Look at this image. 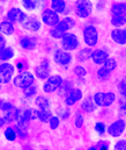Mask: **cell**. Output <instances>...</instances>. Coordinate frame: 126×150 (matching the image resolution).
Listing matches in <instances>:
<instances>
[{
  "instance_id": "1",
  "label": "cell",
  "mask_w": 126,
  "mask_h": 150,
  "mask_svg": "<svg viewBox=\"0 0 126 150\" xmlns=\"http://www.w3.org/2000/svg\"><path fill=\"white\" fill-rule=\"evenodd\" d=\"M13 84L15 87H19L21 90L27 88L28 86L35 84V75L29 72V71H23L20 72L13 78Z\"/></svg>"
},
{
  "instance_id": "2",
  "label": "cell",
  "mask_w": 126,
  "mask_h": 150,
  "mask_svg": "<svg viewBox=\"0 0 126 150\" xmlns=\"http://www.w3.org/2000/svg\"><path fill=\"white\" fill-rule=\"evenodd\" d=\"M94 5L90 0H77L75 1V15L79 19H87L91 15Z\"/></svg>"
},
{
  "instance_id": "3",
  "label": "cell",
  "mask_w": 126,
  "mask_h": 150,
  "mask_svg": "<svg viewBox=\"0 0 126 150\" xmlns=\"http://www.w3.org/2000/svg\"><path fill=\"white\" fill-rule=\"evenodd\" d=\"M82 36H84V41L86 43L87 47H96L97 43H98V30L95 26L93 25H88L84 28V32H82Z\"/></svg>"
},
{
  "instance_id": "4",
  "label": "cell",
  "mask_w": 126,
  "mask_h": 150,
  "mask_svg": "<svg viewBox=\"0 0 126 150\" xmlns=\"http://www.w3.org/2000/svg\"><path fill=\"white\" fill-rule=\"evenodd\" d=\"M63 80L64 79H63V77L60 75L49 76L45 79L44 84H43V91L45 93H53V92H56L59 88V86L61 85Z\"/></svg>"
},
{
  "instance_id": "5",
  "label": "cell",
  "mask_w": 126,
  "mask_h": 150,
  "mask_svg": "<svg viewBox=\"0 0 126 150\" xmlns=\"http://www.w3.org/2000/svg\"><path fill=\"white\" fill-rule=\"evenodd\" d=\"M80 45V42H79V38L75 34H72V33H65L61 38V48L63 50H66V51H73V50H77V48H79Z\"/></svg>"
},
{
  "instance_id": "6",
  "label": "cell",
  "mask_w": 126,
  "mask_h": 150,
  "mask_svg": "<svg viewBox=\"0 0 126 150\" xmlns=\"http://www.w3.org/2000/svg\"><path fill=\"white\" fill-rule=\"evenodd\" d=\"M73 56L70 51L63 50V49H57L53 54V61L56 64L63 67V68H68V65L72 63Z\"/></svg>"
},
{
  "instance_id": "7",
  "label": "cell",
  "mask_w": 126,
  "mask_h": 150,
  "mask_svg": "<svg viewBox=\"0 0 126 150\" xmlns=\"http://www.w3.org/2000/svg\"><path fill=\"white\" fill-rule=\"evenodd\" d=\"M41 20L47 27H56L57 23L60 21V18H59V14L56 13L54 11H52L51 8H45L42 12Z\"/></svg>"
},
{
  "instance_id": "8",
  "label": "cell",
  "mask_w": 126,
  "mask_h": 150,
  "mask_svg": "<svg viewBox=\"0 0 126 150\" xmlns=\"http://www.w3.org/2000/svg\"><path fill=\"white\" fill-rule=\"evenodd\" d=\"M125 120L124 119H118V120L113 121L111 125H109L107 127V133L111 137H119L125 132Z\"/></svg>"
},
{
  "instance_id": "9",
  "label": "cell",
  "mask_w": 126,
  "mask_h": 150,
  "mask_svg": "<svg viewBox=\"0 0 126 150\" xmlns=\"http://www.w3.org/2000/svg\"><path fill=\"white\" fill-rule=\"evenodd\" d=\"M14 70V65L8 62H2L0 64V84H8L9 81H12Z\"/></svg>"
},
{
  "instance_id": "10",
  "label": "cell",
  "mask_w": 126,
  "mask_h": 150,
  "mask_svg": "<svg viewBox=\"0 0 126 150\" xmlns=\"http://www.w3.org/2000/svg\"><path fill=\"white\" fill-rule=\"evenodd\" d=\"M27 16H28L27 13H24L21 8H17V7H13L7 12V19L12 23H15V22L22 23L27 19Z\"/></svg>"
},
{
  "instance_id": "11",
  "label": "cell",
  "mask_w": 126,
  "mask_h": 150,
  "mask_svg": "<svg viewBox=\"0 0 126 150\" xmlns=\"http://www.w3.org/2000/svg\"><path fill=\"white\" fill-rule=\"evenodd\" d=\"M21 26L23 29H26L28 32L37 33L42 28V22L35 16H27V19L21 23Z\"/></svg>"
},
{
  "instance_id": "12",
  "label": "cell",
  "mask_w": 126,
  "mask_h": 150,
  "mask_svg": "<svg viewBox=\"0 0 126 150\" xmlns=\"http://www.w3.org/2000/svg\"><path fill=\"white\" fill-rule=\"evenodd\" d=\"M35 75L42 80H45L50 76V61L47 58L42 59L41 63L35 68Z\"/></svg>"
},
{
  "instance_id": "13",
  "label": "cell",
  "mask_w": 126,
  "mask_h": 150,
  "mask_svg": "<svg viewBox=\"0 0 126 150\" xmlns=\"http://www.w3.org/2000/svg\"><path fill=\"white\" fill-rule=\"evenodd\" d=\"M82 97H84L82 91L78 87H73L70 91V93L65 97V104H66V106H73L75 103L82 100Z\"/></svg>"
},
{
  "instance_id": "14",
  "label": "cell",
  "mask_w": 126,
  "mask_h": 150,
  "mask_svg": "<svg viewBox=\"0 0 126 150\" xmlns=\"http://www.w3.org/2000/svg\"><path fill=\"white\" fill-rule=\"evenodd\" d=\"M109 57V52L104 49H95L91 51V56H90V59L94 62V64L96 65H102L107 58Z\"/></svg>"
},
{
  "instance_id": "15",
  "label": "cell",
  "mask_w": 126,
  "mask_h": 150,
  "mask_svg": "<svg viewBox=\"0 0 126 150\" xmlns=\"http://www.w3.org/2000/svg\"><path fill=\"white\" fill-rule=\"evenodd\" d=\"M111 40L119 44V45H125L126 44V30L125 28H115L111 30Z\"/></svg>"
},
{
  "instance_id": "16",
  "label": "cell",
  "mask_w": 126,
  "mask_h": 150,
  "mask_svg": "<svg viewBox=\"0 0 126 150\" xmlns=\"http://www.w3.org/2000/svg\"><path fill=\"white\" fill-rule=\"evenodd\" d=\"M74 26H75V20L73 18H71V16H66V18L61 19L57 23V26L54 28H57L58 30H61L64 33H67L68 30H71L72 28H74Z\"/></svg>"
},
{
  "instance_id": "17",
  "label": "cell",
  "mask_w": 126,
  "mask_h": 150,
  "mask_svg": "<svg viewBox=\"0 0 126 150\" xmlns=\"http://www.w3.org/2000/svg\"><path fill=\"white\" fill-rule=\"evenodd\" d=\"M14 32H15V27H14V23H12L10 21L3 20L0 22V34L10 36L14 34Z\"/></svg>"
},
{
  "instance_id": "18",
  "label": "cell",
  "mask_w": 126,
  "mask_h": 150,
  "mask_svg": "<svg viewBox=\"0 0 126 150\" xmlns=\"http://www.w3.org/2000/svg\"><path fill=\"white\" fill-rule=\"evenodd\" d=\"M20 47L24 50H34L37 47V42L34 38L24 36L20 40Z\"/></svg>"
},
{
  "instance_id": "19",
  "label": "cell",
  "mask_w": 126,
  "mask_h": 150,
  "mask_svg": "<svg viewBox=\"0 0 126 150\" xmlns=\"http://www.w3.org/2000/svg\"><path fill=\"white\" fill-rule=\"evenodd\" d=\"M51 9L58 14L66 13V1L65 0H51Z\"/></svg>"
},
{
  "instance_id": "20",
  "label": "cell",
  "mask_w": 126,
  "mask_h": 150,
  "mask_svg": "<svg viewBox=\"0 0 126 150\" xmlns=\"http://www.w3.org/2000/svg\"><path fill=\"white\" fill-rule=\"evenodd\" d=\"M19 113H20V110L14 106L13 108H10V110H8V111H6V112L3 113L2 117L5 119L6 123H12V122L16 121V119L19 116Z\"/></svg>"
},
{
  "instance_id": "21",
  "label": "cell",
  "mask_w": 126,
  "mask_h": 150,
  "mask_svg": "<svg viewBox=\"0 0 126 150\" xmlns=\"http://www.w3.org/2000/svg\"><path fill=\"white\" fill-rule=\"evenodd\" d=\"M96 107L97 106L95 105V103L93 101V98H90V97L86 98L84 101L81 103V106H80L81 111H84V113H93L96 110Z\"/></svg>"
},
{
  "instance_id": "22",
  "label": "cell",
  "mask_w": 126,
  "mask_h": 150,
  "mask_svg": "<svg viewBox=\"0 0 126 150\" xmlns=\"http://www.w3.org/2000/svg\"><path fill=\"white\" fill-rule=\"evenodd\" d=\"M72 88H73V83L71 80H63L61 85L59 86V88L57 91L60 97H66Z\"/></svg>"
},
{
  "instance_id": "23",
  "label": "cell",
  "mask_w": 126,
  "mask_h": 150,
  "mask_svg": "<svg viewBox=\"0 0 126 150\" xmlns=\"http://www.w3.org/2000/svg\"><path fill=\"white\" fill-rule=\"evenodd\" d=\"M110 12H111V14H112V15H125V13H126L125 1L113 4V5L111 6Z\"/></svg>"
},
{
  "instance_id": "24",
  "label": "cell",
  "mask_w": 126,
  "mask_h": 150,
  "mask_svg": "<svg viewBox=\"0 0 126 150\" xmlns=\"http://www.w3.org/2000/svg\"><path fill=\"white\" fill-rule=\"evenodd\" d=\"M91 51H93V49L90 47H87V48L81 49L78 52V55H77V59L79 62H87V61H89L90 59V56H91Z\"/></svg>"
},
{
  "instance_id": "25",
  "label": "cell",
  "mask_w": 126,
  "mask_h": 150,
  "mask_svg": "<svg viewBox=\"0 0 126 150\" xmlns=\"http://www.w3.org/2000/svg\"><path fill=\"white\" fill-rule=\"evenodd\" d=\"M14 57V50L12 47H5L2 50H0V61L7 62Z\"/></svg>"
},
{
  "instance_id": "26",
  "label": "cell",
  "mask_w": 126,
  "mask_h": 150,
  "mask_svg": "<svg viewBox=\"0 0 126 150\" xmlns=\"http://www.w3.org/2000/svg\"><path fill=\"white\" fill-rule=\"evenodd\" d=\"M110 22H111V25H112L115 28L124 27L126 23V16L125 15H112Z\"/></svg>"
},
{
  "instance_id": "27",
  "label": "cell",
  "mask_w": 126,
  "mask_h": 150,
  "mask_svg": "<svg viewBox=\"0 0 126 150\" xmlns=\"http://www.w3.org/2000/svg\"><path fill=\"white\" fill-rule=\"evenodd\" d=\"M35 105L38 107V110H50V101L44 96H40L35 99Z\"/></svg>"
},
{
  "instance_id": "28",
  "label": "cell",
  "mask_w": 126,
  "mask_h": 150,
  "mask_svg": "<svg viewBox=\"0 0 126 150\" xmlns=\"http://www.w3.org/2000/svg\"><path fill=\"white\" fill-rule=\"evenodd\" d=\"M115 101H116V94L113 92H107L104 93L102 107H110Z\"/></svg>"
},
{
  "instance_id": "29",
  "label": "cell",
  "mask_w": 126,
  "mask_h": 150,
  "mask_svg": "<svg viewBox=\"0 0 126 150\" xmlns=\"http://www.w3.org/2000/svg\"><path fill=\"white\" fill-rule=\"evenodd\" d=\"M21 115L27 120V121H34L37 119V110H34V108H28L26 111L21 113Z\"/></svg>"
},
{
  "instance_id": "30",
  "label": "cell",
  "mask_w": 126,
  "mask_h": 150,
  "mask_svg": "<svg viewBox=\"0 0 126 150\" xmlns=\"http://www.w3.org/2000/svg\"><path fill=\"white\" fill-rule=\"evenodd\" d=\"M51 116H52V112L50 110H37V119L44 123L47 122Z\"/></svg>"
},
{
  "instance_id": "31",
  "label": "cell",
  "mask_w": 126,
  "mask_h": 150,
  "mask_svg": "<svg viewBox=\"0 0 126 150\" xmlns=\"http://www.w3.org/2000/svg\"><path fill=\"white\" fill-rule=\"evenodd\" d=\"M21 1H22L23 8L29 12L35 11L38 7V0H21Z\"/></svg>"
},
{
  "instance_id": "32",
  "label": "cell",
  "mask_w": 126,
  "mask_h": 150,
  "mask_svg": "<svg viewBox=\"0 0 126 150\" xmlns=\"http://www.w3.org/2000/svg\"><path fill=\"white\" fill-rule=\"evenodd\" d=\"M103 67H104L107 70H109L110 72H112V71L117 68V61H116L115 58H112V57H108L107 61L103 63Z\"/></svg>"
},
{
  "instance_id": "33",
  "label": "cell",
  "mask_w": 126,
  "mask_h": 150,
  "mask_svg": "<svg viewBox=\"0 0 126 150\" xmlns=\"http://www.w3.org/2000/svg\"><path fill=\"white\" fill-rule=\"evenodd\" d=\"M109 147H110V142H109V141L101 140V141H98L95 146L90 147L89 149L90 150H107V149H109Z\"/></svg>"
},
{
  "instance_id": "34",
  "label": "cell",
  "mask_w": 126,
  "mask_h": 150,
  "mask_svg": "<svg viewBox=\"0 0 126 150\" xmlns=\"http://www.w3.org/2000/svg\"><path fill=\"white\" fill-rule=\"evenodd\" d=\"M110 76H111V72H110L109 70H107L104 67L100 68L98 71H97V78H98L100 80H102V81L108 80V79L110 78Z\"/></svg>"
},
{
  "instance_id": "35",
  "label": "cell",
  "mask_w": 126,
  "mask_h": 150,
  "mask_svg": "<svg viewBox=\"0 0 126 150\" xmlns=\"http://www.w3.org/2000/svg\"><path fill=\"white\" fill-rule=\"evenodd\" d=\"M3 136H5V139L8 140V141H14V140H16V134H15V130H14L13 127H7L6 130L3 132Z\"/></svg>"
},
{
  "instance_id": "36",
  "label": "cell",
  "mask_w": 126,
  "mask_h": 150,
  "mask_svg": "<svg viewBox=\"0 0 126 150\" xmlns=\"http://www.w3.org/2000/svg\"><path fill=\"white\" fill-rule=\"evenodd\" d=\"M23 93H24V97H27V98H31V97L36 96V93H37V87L33 84V85L28 86L27 88H24V90H23Z\"/></svg>"
},
{
  "instance_id": "37",
  "label": "cell",
  "mask_w": 126,
  "mask_h": 150,
  "mask_svg": "<svg viewBox=\"0 0 126 150\" xmlns=\"http://www.w3.org/2000/svg\"><path fill=\"white\" fill-rule=\"evenodd\" d=\"M95 132H96L97 135H100V136L105 135V133H107V126L104 125V122H102V121L97 122V123L95 125Z\"/></svg>"
},
{
  "instance_id": "38",
  "label": "cell",
  "mask_w": 126,
  "mask_h": 150,
  "mask_svg": "<svg viewBox=\"0 0 126 150\" xmlns=\"http://www.w3.org/2000/svg\"><path fill=\"white\" fill-rule=\"evenodd\" d=\"M49 126H50V128L52 129V130H54V129H57L58 127H59V125H60V119H59V116H51L50 119H49Z\"/></svg>"
},
{
  "instance_id": "39",
  "label": "cell",
  "mask_w": 126,
  "mask_h": 150,
  "mask_svg": "<svg viewBox=\"0 0 126 150\" xmlns=\"http://www.w3.org/2000/svg\"><path fill=\"white\" fill-rule=\"evenodd\" d=\"M12 127H13V128H14V130H15L16 137H20L21 140H23V139H27V136H28V133H27V130H24V129L20 128L17 125H16V126H12Z\"/></svg>"
},
{
  "instance_id": "40",
  "label": "cell",
  "mask_w": 126,
  "mask_h": 150,
  "mask_svg": "<svg viewBox=\"0 0 126 150\" xmlns=\"http://www.w3.org/2000/svg\"><path fill=\"white\" fill-rule=\"evenodd\" d=\"M103 98H104V92H97L94 94L93 97V101L95 103L96 106L102 107V103H103Z\"/></svg>"
},
{
  "instance_id": "41",
  "label": "cell",
  "mask_w": 126,
  "mask_h": 150,
  "mask_svg": "<svg viewBox=\"0 0 126 150\" xmlns=\"http://www.w3.org/2000/svg\"><path fill=\"white\" fill-rule=\"evenodd\" d=\"M73 71H74V74L77 75V77H79V78H84V77L87 76V70L84 69V67H81V65H77V67L73 69Z\"/></svg>"
},
{
  "instance_id": "42",
  "label": "cell",
  "mask_w": 126,
  "mask_h": 150,
  "mask_svg": "<svg viewBox=\"0 0 126 150\" xmlns=\"http://www.w3.org/2000/svg\"><path fill=\"white\" fill-rule=\"evenodd\" d=\"M57 113H58V115L63 119V120H66V119H68L70 116H71V110L70 108H59V110H57Z\"/></svg>"
},
{
  "instance_id": "43",
  "label": "cell",
  "mask_w": 126,
  "mask_h": 150,
  "mask_svg": "<svg viewBox=\"0 0 126 150\" xmlns=\"http://www.w3.org/2000/svg\"><path fill=\"white\" fill-rule=\"evenodd\" d=\"M84 123V115L81 113H78L75 115V119H74V126L77 128H82Z\"/></svg>"
},
{
  "instance_id": "44",
  "label": "cell",
  "mask_w": 126,
  "mask_h": 150,
  "mask_svg": "<svg viewBox=\"0 0 126 150\" xmlns=\"http://www.w3.org/2000/svg\"><path fill=\"white\" fill-rule=\"evenodd\" d=\"M64 34H65L64 32H61V30H58V29H57V28H54V27L50 29V35H51V38H56V40H58V38H61Z\"/></svg>"
},
{
  "instance_id": "45",
  "label": "cell",
  "mask_w": 126,
  "mask_h": 150,
  "mask_svg": "<svg viewBox=\"0 0 126 150\" xmlns=\"http://www.w3.org/2000/svg\"><path fill=\"white\" fill-rule=\"evenodd\" d=\"M118 91L120 93L122 97H126V80L125 79H122L119 83H118Z\"/></svg>"
},
{
  "instance_id": "46",
  "label": "cell",
  "mask_w": 126,
  "mask_h": 150,
  "mask_svg": "<svg viewBox=\"0 0 126 150\" xmlns=\"http://www.w3.org/2000/svg\"><path fill=\"white\" fill-rule=\"evenodd\" d=\"M13 107H14V105H13L12 103L0 100V111H1V112H6V111H8V110H10V108H13Z\"/></svg>"
},
{
  "instance_id": "47",
  "label": "cell",
  "mask_w": 126,
  "mask_h": 150,
  "mask_svg": "<svg viewBox=\"0 0 126 150\" xmlns=\"http://www.w3.org/2000/svg\"><path fill=\"white\" fill-rule=\"evenodd\" d=\"M16 68L20 70V72H23V71H26L27 70V68H28V63H27V61L26 59H19L17 61V64H16Z\"/></svg>"
},
{
  "instance_id": "48",
  "label": "cell",
  "mask_w": 126,
  "mask_h": 150,
  "mask_svg": "<svg viewBox=\"0 0 126 150\" xmlns=\"http://www.w3.org/2000/svg\"><path fill=\"white\" fill-rule=\"evenodd\" d=\"M115 149L116 150H125L126 149V141L125 140H119V141L115 144Z\"/></svg>"
},
{
  "instance_id": "49",
  "label": "cell",
  "mask_w": 126,
  "mask_h": 150,
  "mask_svg": "<svg viewBox=\"0 0 126 150\" xmlns=\"http://www.w3.org/2000/svg\"><path fill=\"white\" fill-rule=\"evenodd\" d=\"M6 47V38H3L2 34H0V50H2Z\"/></svg>"
},
{
  "instance_id": "50",
  "label": "cell",
  "mask_w": 126,
  "mask_h": 150,
  "mask_svg": "<svg viewBox=\"0 0 126 150\" xmlns=\"http://www.w3.org/2000/svg\"><path fill=\"white\" fill-rule=\"evenodd\" d=\"M103 7H105V0H100L98 4H97V8L98 9H102Z\"/></svg>"
},
{
  "instance_id": "51",
  "label": "cell",
  "mask_w": 126,
  "mask_h": 150,
  "mask_svg": "<svg viewBox=\"0 0 126 150\" xmlns=\"http://www.w3.org/2000/svg\"><path fill=\"white\" fill-rule=\"evenodd\" d=\"M5 123H6V121H5V119L0 116V128H2V127L5 126Z\"/></svg>"
},
{
  "instance_id": "52",
  "label": "cell",
  "mask_w": 126,
  "mask_h": 150,
  "mask_svg": "<svg viewBox=\"0 0 126 150\" xmlns=\"http://www.w3.org/2000/svg\"><path fill=\"white\" fill-rule=\"evenodd\" d=\"M0 90H1V86H0Z\"/></svg>"
},
{
  "instance_id": "53",
  "label": "cell",
  "mask_w": 126,
  "mask_h": 150,
  "mask_svg": "<svg viewBox=\"0 0 126 150\" xmlns=\"http://www.w3.org/2000/svg\"><path fill=\"white\" fill-rule=\"evenodd\" d=\"M122 1H125V0H122Z\"/></svg>"
}]
</instances>
